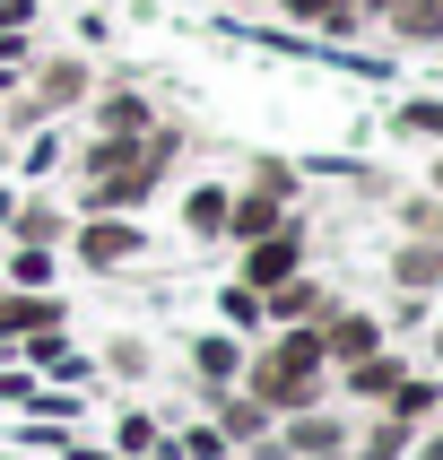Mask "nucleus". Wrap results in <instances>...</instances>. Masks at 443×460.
Wrapping results in <instances>:
<instances>
[{
    "mask_svg": "<svg viewBox=\"0 0 443 460\" xmlns=\"http://www.w3.org/2000/svg\"><path fill=\"white\" fill-rule=\"evenodd\" d=\"M78 252V270H122V261L148 252V234L130 226V217H70V234H61Z\"/></svg>",
    "mask_w": 443,
    "mask_h": 460,
    "instance_id": "obj_2",
    "label": "nucleus"
},
{
    "mask_svg": "<svg viewBox=\"0 0 443 460\" xmlns=\"http://www.w3.org/2000/svg\"><path fill=\"white\" fill-rule=\"evenodd\" d=\"M226 200H235V182H182V234H191V243H217V234H226Z\"/></svg>",
    "mask_w": 443,
    "mask_h": 460,
    "instance_id": "obj_14",
    "label": "nucleus"
},
{
    "mask_svg": "<svg viewBox=\"0 0 443 460\" xmlns=\"http://www.w3.org/2000/svg\"><path fill=\"white\" fill-rule=\"evenodd\" d=\"M244 182H253V191H270V200H287V208H296V165H287V156H253V174H244Z\"/></svg>",
    "mask_w": 443,
    "mask_h": 460,
    "instance_id": "obj_24",
    "label": "nucleus"
},
{
    "mask_svg": "<svg viewBox=\"0 0 443 460\" xmlns=\"http://www.w3.org/2000/svg\"><path fill=\"white\" fill-rule=\"evenodd\" d=\"M383 409H391V417H409V426H435V417H443V374H417V365H409V374L391 383Z\"/></svg>",
    "mask_w": 443,
    "mask_h": 460,
    "instance_id": "obj_17",
    "label": "nucleus"
},
{
    "mask_svg": "<svg viewBox=\"0 0 443 460\" xmlns=\"http://www.w3.org/2000/svg\"><path fill=\"white\" fill-rule=\"evenodd\" d=\"M104 365H113V374H148V348H139V339H113V357H104Z\"/></svg>",
    "mask_w": 443,
    "mask_h": 460,
    "instance_id": "obj_28",
    "label": "nucleus"
},
{
    "mask_svg": "<svg viewBox=\"0 0 443 460\" xmlns=\"http://www.w3.org/2000/svg\"><path fill=\"white\" fill-rule=\"evenodd\" d=\"M9 234H18V243H52V252H61V234H70V208H52L44 191H18V208H9Z\"/></svg>",
    "mask_w": 443,
    "mask_h": 460,
    "instance_id": "obj_16",
    "label": "nucleus"
},
{
    "mask_svg": "<svg viewBox=\"0 0 443 460\" xmlns=\"http://www.w3.org/2000/svg\"><path fill=\"white\" fill-rule=\"evenodd\" d=\"M296 270H305V226L287 217L279 234H261V243H244V270H235V279L253 287V296H270V287H279V279H296Z\"/></svg>",
    "mask_w": 443,
    "mask_h": 460,
    "instance_id": "obj_4",
    "label": "nucleus"
},
{
    "mask_svg": "<svg viewBox=\"0 0 443 460\" xmlns=\"http://www.w3.org/2000/svg\"><path fill=\"white\" fill-rule=\"evenodd\" d=\"M270 426H279V417L261 409L253 391H217V435H226V443H235V452H253V443H261V435H270Z\"/></svg>",
    "mask_w": 443,
    "mask_h": 460,
    "instance_id": "obj_15",
    "label": "nucleus"
},
{
    "mask_svg": "<svg viewBox=\"0 0 443 460\" xmlns=\"http://www.w3.org/2000/svg\"><path fill=\"white\" fill-rule=\"evenodd\" d=\"M113 460H174V435H165L156 417L122 409V417H113Z\"/></svg>",
    "mask_w": 443,
    "mask_h": 460,
    "instance_id": "obj_18",
    "label": "nucleus"
},
{
    "mask_svg": "<svg viewBox=\"0 0 443 460\" xmlns=\"http://www.w3.org/2000/svg\"><path fill=\"white\" fill-rule=\"evenodd\" d=\"M426 365H435V374H443V331H435V339H426Z\"/></svg>",
    "mask_w": 443,
    "mask_h": 460,
    "instance_id": "obj_35",
    "label": "nucleus"
},
{
    "mask_svg": "<svg viewBox=\"0 0 443 460\" xmlns=\"http://www.w3.org/2000/svg\"><path fill=\"white\" fill-rule=\"evenodd\" d=\"M331 305H339L331 287L313 279V270H296V279H279L270 296H261V322H270V331H287V322H322Z\"/></svg>",
    "mask_w": 443,
    "mask_h": 460,
    "instance_id": "obj_8",
    "label": "nucleus"
},
{
    "mask_svg": "<svg viewBox=\"0 0 443 460\" xmlns=\"http://www.w3.org/2000/svg\"><path fill=\"white\" fill-rule=\"evenodd\" d=\"M383 9H391V0H357V18H365V26H383Z\"/></svg>",
    "mask_w": 443,
    "mask_h": 460,
    "instance_id": "obj_32",
    "label": "nucleus"
},
{
    "mask_svg": "<svg viewBox=\"0 0 443 460\" xmlns=\"http://www.w3.org/2000/svg\"><path fill=\"white\" fill-rule=\"evenodd\" d=\"M400 374H409V348H374V357L339 365V374H331V391H339V400H357V409H383Z\"/></svg>",
    "mask_w": 443,
    "mask_h": 460,
    "instance_id": "obj_6",
    "label": "nucleus"
},
{
    "mask_svg": "<svg viewBox=\"0 0 443 460\" xmlns=\"http://www.w3.org/2000/svg\"><path fill=\"white\" fill-rule=\"evenodd\" d=\"M217 331H235V339H261V331H270V322H261V296L244 279L217 287Z\"/></svg>",
    "mask_w": 443,
    "mask_h": 460,
    "instance_id": "obj_21",
    "label": "nucleus"
},
{
    "mask_svg": "<svg viewBox=\"0 0 443 460\" xmlns=\"http://www.w3.org/2000/svg\"><path fill=\"white\" fill-rule=\"evenodd\" d=\"M244 357H253V339H235V331H200V339H191V383H208V391H235Z\"/></svg>",
    "mask_w": 443,
    "mask_h": 460,
    "instance_id": "obj_11",
    "label": "nucleus"
},
{
    "mask_svg": "<svg viewBox=\"0 0 443 460\" xmlns=\"http://www.w3.org/2000/svg\"><path fill=\"white\" fill-rule=\"evenodd\" d=\"M174 460H235V443L217 435V426H182V435H174Z\"/></svg>",
    "mask_w": 443,
    "mask_h": 460,
    "instance_id": "obj_25",
    "label": "nucleus"
},
{
    "mask_svg": "<svg viewBox=\"0 0 443 460\" xmlns=\"http://www.w3.org/2000/svg\"><path fill=\"white\" fill-rule=\"evenodd\" d=\"M18 87H26V70H9V61H0V104L18 96Z\"/></svg>",
    "mask_w": 443,
    "mask_h": 460,
    "instance_id": "obj_31",
    "label": "nucleus"
},
{
    "mask_svg": "<svg viewBox=\"0 0 443 460\" xmlns=\"http://www.w3.org/2000/svg\"><path fill=\"white\" fill-rule=\"evenodd\" d=\"M61 156H70V139H61V130H35V139L9 156V165H18L26 182H44V174H61Z\"/></svg>",
    "mask_w": 443,
    "mask_h": 460,
    "instance_id": "obj_22",
    "label": "nucleus"
},
{
    "mask_svg": "<svg viewBox=\"0 0 443 460\" xmlns=\"http://www.w3.org/2000/svg\"><path fill=\"white\" fill-rule=\"evenodd\" d=\"M9 208H18V182H0V226H9Z\"/></svg>",
    "mask_w": 443,
    "mask_h": 460,
    "instance_id": "obj_33",
    "label": "nucleus"
},
{
    "mask_svg": "<svg viewBox=\"0 0 443 460\" xmlns=\"http://www.w3.org/2000/svg\"><path fill=\"white\" fill-rule=\"evenodd\" d=\"M435 243H443V200H435Z\"/></svg>",
    "mask_w": 443,
    "mask_h": 460,
    "instance_id": "obj_37",
    "label": "nucleus"
},
{
    "mask_svg": "<svg viewBox=\"0 0 443 460\" xmlns=\"http://www.w3.org/2000/svg\"><path fill=\"white\" fill-rule=\"evenodd\" d=\"M409 443H417V426H409V417L374 409V417H365V435H357V452H348V460H409Z\"/></svg>",
    "mask_w": 443,
    "mask_h": 460,
    "instance_id": "obj_19",
    "label": "nucleus"
},
{
    "mask_svg": "<svg viewBox=\"0 0 443 460\" xmlns=\"http://www.w3.org/2000/svg\"><path fill=\"white\" fill-rule=\"evenodd\" d=\"M426 191H435V200H443V156H435V165H426Z\"/></svg>",
    "mask_w": 443,
    "mask_h": 460,
    "instance_id": "obj_34",
    "label": "nucleus"
},
{
    "mask_svg": "<svg viewBox=\"0 0 443 460\" xmlns=\"http://www.w3.org/2000/svg\"><path fill=\"white\" fill-rule=\"evenodd\" d=\"M87 122H96V139H139V130L156 122V104L139 96V87H122V78H96V87H87Z\"/></svg>",
    "mask_w": 443,
    "mask_h": 460,
    "instance_id": "obj_5",
    "label": "nucleus"
},
{
    "mask_svg": "<svg viewBox=\"0 0 443 460\" xmlns=\"http://www.w3.org/2000/svg\"><path fill=\"white\" fill-rule=\"evenodd\" d=\"M391 130H417V139H443V96H409V104H391Z\"/></svg>",
    "mask_w": 443,
    "mask_h": 460,
    "instance_id": "obj_23",
    "label": "nucleus"
},
{
    "mask_svg": "<svg viewBox=\"0 0 443 460\" xmlns=\"http://www.w3.org/2000/svg\"><path fill=\"white\" fill-rule=\"evenodd\" d=\"M35 331H61V296H18V287H0V348H18Z\"/></svg>",
    "mask_w": 443,
    "mask_h": 460,
    "instance_id": "obj_13",
    "label": "nucleus"
},
{
    "mask_svg": "<svg viewBox=\"0 0 443 460\" xmlns=\"http://www.w3.org/2000/svg\"><path fill=\"white\" fill-rule=\"evenodd\" d=\"M383 35L400 52H443V0H391V9H383Z\"/></svg>",
    "mask_w": 443,
    "mask_h": 460,
    "instance_id": "obj_12",
    "label": "nucleus"
},
{
    "mask_svg": "<svg viewBox=\"0 0 443 460\" xmlns=\"http://www.w3.org/2000/svg\"><path fill=\"white\" fill-rule=\"evenodd\" d=\"M0 400H35V374H0Z\"/></svg>",
    "mask_w": 443,
    "mask_h": 460,
    "instance_id": "obj_30",
    "label": "nucleus"
},
{
    "mask_svg": "<svg viewBox=\"0 0 443 460\" xmlns=\"http://www.w3.org/2000/svg\"><path fill=\"white\" fill-rule=\"evenodd\" d=\"M313 339H322V365H357V357H374V348H391V331H383V313H357V305H331L322 322H313Z\"/></svg>",
    "mask_w": 443,
    "mask_h": 460,
    "instance_id": "obj_3",
    "label": "nucleus"
},
{
    "mask_svg": "<svg viewBox=\"0 0 443 460\" xmlns=\"http://www.w3.org/2000/svg\"><path fill=\"white\" fill-rule=\"evenodd\" d=\"M44 18V0H0V35H18V26Z\"/></svg>",
    "mask_w": 443,
    "mask_h": 460,
    "instance_id": "obj_27",
    "label": "nucleus"
},
{
    "mask_svg": "<svg viewBox=\"0 0 443 460\" xmlns=\"http://www.w3.org/2000/svg\"><path fill=\"white\" fill-rule=\"evenodd\" d=\"M87 87H96V61L87 52H35L26 61V87L9 96V122H61V113L87 104Z\"/></svg>",
    "mask_w": 443,
    "mask_h": 460,
    "instance_id": "obj_1",
    "label": "nucleus"
},
{
    "mask_svg": "<svg viewBox=\"0 0 443 460\" xmlns=\"http://www.w3.org/2000/svg\"><path fill=\"white\" fill-rule=\"evenodd\" d=\"M9 156H18V148H9V139H0V174H9Z\"/></svg>",
    "mask_w": 443,
    "mask_h": 460,
    "instance_id": "obj_36",
    "label": "nucleus"
},
{
    "mask_svg": "<svg viewBox=\"0 0 443 460\" xmlns=\"http://www.w3.org/2000/svg\"><path fill=\"white\" fill-rule=\"evenodd\" d=\"M391 287L400 296H443V243L435 234H400L391 243Z\"/></svg>",
    "mask_w": 443,
    "mask_h": 460,
    "instance_id": "obj_9",
    "label": "nucleus"
},
{
    "mask_svg": "<svg viewBox=\"0 0 443 460\" xmlns=\"http://www.w3.org/2000/svg\"><path fill=\"white\" fill-rule=\"evenodd\" d=\"M409 460H443V426H417V443H409Z\"/></svg>",
    "mask_w": 443,
    "mask_h": 460,
    "instance_id": "obj_29",
    "label": "nucleus"
},
{
    "mask_svg": "<svg viewBox=\"0 0 443 460\" xmlns=\"http://www.w3.org/2000/svg\"><path fill=\"white\" fill-rule=\"evenodd\" d=\"M287 217H296L287 200H270V191H253V182H244V191L226 200V234H217V243H235V252H244V243H261V234H279Z\"/></svg>",
    "mask_w": 443,
    "mask_h": 460,
    "instance_id": "obj_10",
    "label": "nucleus"
},
{
    "mask_svg": "<svg viewBox=\"0 0 443 460\" xmlns=\"http://www.w3.org/2000/svg\"><path fill=\"white\" fill-rule=\"evenodd\" d=\"M400 226H409V234H435V191H417V200H400Z\"/></svg>",
    "mask_w": 443,
    "mask_h": 460,
    "instance_id": "obj_26",
    "label": "nucleus"
},
{
    "mask_svg": "<svg viewBox=\"0 0 443 460\" xmlns=\"http://www.w3.org/2000/svg\"><path fill=\"white\" fill-rule=\"evenodd\" d=\"M270 452H287V460H348V417H322V409L279 417V443H270Z\"/></svg>",
    "mask_w": 443,
    "mask_h": 460,
    "instance_id": "obj_7",
    "label": "nucleus"
},
{
    "mask_svg": "<svg viewBox=\"0 0 443 460\" xmlns=\"http://www.w3.org/2000/svg\"><path fill=\"white\" fill-rule=\"evenodd\" d=\"M0 287H18V296H52V243H18V252L0 261Z\"/></svg>",
    "mask_w": 443,
    "mask_h": 460,
    "instance_id": "obj_20",
    "label": "nucleus"
}]
</instances>
